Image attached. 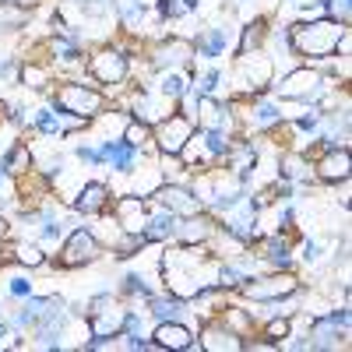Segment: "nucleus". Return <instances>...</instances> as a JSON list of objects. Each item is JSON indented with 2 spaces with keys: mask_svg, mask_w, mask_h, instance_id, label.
<instances>
[{
  "mask_svg": "<svg viewBox=\"0 0 352 352\" xmlns=\"http://www.w3.org/2000/svg\"><path fill=\"white\" fill-rule=\"evenodd\" d=\"M257 39H261V21L247 25V32H243V43H240V56H243V53H250V46H257Z\"/></svg>",
  "mask_w": 352,
  "mask_h": 352,
  "instance_id": "19",
  "label": "nucleus"
},
{
  "mask_svg": "<svg viewBox=\"0 0 352 352\" xmlns=\"http://www.w3.org/2000/svg\"><path fill=\"white\" fill-rule=\"evenodd\" d=\"M88 71H92V78L102 81V85H116V81L127 78V56L116 53V50H102V53L92 56Z\"/></svg>",
  "mask_w": 352,
  "mask_h": 352,
  "instance_id": "4",
  "label": "nucleus"
},
{
  "mask_svg": "<svg viewBox=\"0 0 352 352\" xmlns=\"http://www.w3.org/2000/svg\"><path fill=\"white\" fill-rule=\"evenodd\" d=\"M43 236H46V240H56V236H60V226H53V222H46V229H43Z\"/></svg>",
  "mask_w": 352,
  "mask_h": 352,
  "instance_id": "29",
  "label": "nucleus"
},
{
  "mask_svg": "<svg viewBox=\"0 0 352 352\" xmlns=\"http://www.w3.org/2000/svg\"><path fill=\"white\" fill-rule=\"evenodd\" d=\"M53 307V300H28L25 307H21V314H18V324L25 328V324H39L43 320V314Z\"/></svg>",
  "mask_w": 352,
  "mask_h": 352,
  "instance_id": "13",
  "label": "nucleus"
},
{
  "mask_svg": "<svg viewBox=\"0 0 352 352\" xmlns=\"http://www.w3.org/2000/svg\"><path fill=\"white\" fill-rule=\"evenodd\" d=\"M159 92L166 96V99H180L184 92H187V78L184 74H162V81H159Z\"/></svg>",
  "mask_w": 352,
  "mask_h": 352,
  "instance_id": "15",
  "label": "nucleus"
},
{
  "mask_svg": "<svg viewBox=\"0 0 352 352\" xmlns=\"http://www.w3.org/2000/svg\"><path fill=\"white\" fill-rule=\"evenodd\" d=\"M127 141L134 144V148H138V144H144V141H148V127H144V124H131L127 127Z\"/></svg>",
  "mask_w": 352,
  "mask_h": 352,
  "instance_id": "21",
  "label": "nucleus"
},
{
  "mask_svg": "<svg viewBox=\"0 0 352 352\" xmlns=\"http://www.w3.org/2000/svg\"><path fill=\"white\" fill-rule=\"evenodd\" d=\"M187 141H190V120L180 113H173L169 120L159 124V144H162V152L169 155H180L187 148Z\"/></svg>",
  "mask_w": 352,
  "mask_h": 352,
  "instance_id": "5",
  "label": "nucleus"
},
{
  "mask_svg": "<svg viewBox=\"0 0 352 352\" xmlns=\"http://www.w3.org/2000/svg\"><path fill=\"white\" fill-rule=\"evenodd\" d=\"M18 261H25L28 268H36V264H43V254L36 247H18Z\"/></svg>",
  "mask_w": 352,
  "mask_h": 352,
  "instance_id": "22",
  "label": "nucleus"
},
{
  "mask_svg": "<svg viewBox=\"0 0 352 352\" xmlns=\"http://www.w3.org/2000/svg\"><path fill=\"white\" fill-rule=\"evenodd\" d=\"M215 81H219V71H208V74L201 78V85H197V92H201V96H208L212 88H215Z\"/></svg>",
  "mask_w": 352,
  "mask_h": 352,
  "instance_id": "24",
  "label": "nucleus"
},
{
  "mask_svg": "<svg viewBox=\"0 0 352 352\" xmlns=\"http://www.w3.org/2000/svg\"><path fill=\"white\" fill-rule=\"evenodd\" d=\"M317 169H320V180H328V184L349 180V152H345V148H342V152H331Z\"/></svg>",
  "mask_w": 352,
  "mask_h": 352,
  "instance_id": "10",
  "label": "nucleus"
},
{
  "mask_svg": "<svg viewBox=\"0 0 352 352\" xmlns=\"http://www.w3.org/2000/svg\"><path fill=\"white\" fill-rule=\"evenodd\" d=\"M222 46H226V32H222V28H215L212 36L197 39V53H201V56H208V60H215V56L222 53Z\"/></svg>",
  "mask_w": 352,
  "mask_h": 352,
  "instance_id": "16",
  "label": "nucleus"
},
{
  "mask_svg": "<svg viewBox=\"0 0 352 352\" xmlns=\"http://www.w3.org/2000/svg\"><path fill=\"white\" fill-rule=\"evenodd\" d=\"M56 106L85 120V116H92L102 106V96L92 92V88H85V85H64L60 92H56Z\"/></svg>",
  "mask_w": 352,
  "mask_h": 352,
  "instance_id": "2",
  "label": "nucleus"
},
{
  "mask_svg": "<svg viewBox=\"0 0 352 352\" xmlns=\"http://www.w3.org/2000/svg\"><path fill=\"white\" fill-rule=\"evenodd\" d=\"M166 113H169V99H166V96L155 99V96L144 92V96L138 99V116H144V120H162Z\"/></svg>",
  "mask_w": 352,
  "mask_h": 352,
  "instance_id": "12",
  "label": "nucleus"
},
{
  "mask_svg": "<svg viewBox=\"0 0 352 352\" xmlns=\"http://www.w3.org/2000/svg\"><path fill=\"white\" fill-rule=\"evenodd\" d=\"M194 335L184 328V324H159V331H155V342L162 345V349H194V342H190Z\"/></svg>",
  "mask_w": 352,
  "mask_h": 352,
  "instance_id": "9",
  "label": "nucleus"
},
{
  "mask_svg": "<svg viewBox=\"0 0 352 352\" xmlns=\"http://www.w3.org/2000/svg\"><path fill=\"white\" fill-rule=\"evenodd\" d=\"M152 314L155 317H176V314H180V303H176V300H152Z\"/></svg>",
  "mask_w": 352,
  "mask_h": 352,
  "instance_id": "18",
  "label": "nucleus"
},
{
  "mask_svg": "<svg viewBox=\"0 0 352 352\" xmlns=\"http://www.w3.org/2000/svg\"><path fill=\"white\" fill-rule=\"evenodd\" d=\"M204 349H212V352H219V349H240V342L232 338L229 331H222V328H208L204 331V342H201Z\"/></svg>",
  "mask_w": 352,
  "mask_h": 352,
  "instance_id": "14",
  "label": "nucleus"
},
{
  "mask_svg": "<svg viewBox=\"0 0 352 352\" xmlns=\"http://www.w3.org/2000/svg\"><path fill=\"white\" fill-rule=\"evenodd\" d=\"M96 254H99V247H96V240H92V232L78 229L74 236L67 240L64 254H60V264H64V268H78V264H88Z\"/></svg>",
  "mask_w": 352,
  "mask_h": 352,
  "instance_id": "7",
  "label": "nucleus"
},
{
  "mask_svg": "<svg viewBox=\"0 0 352 352\" xmlns=\"http://www.w3.org/2000/svg\"><path fill=\"white\" fill-rule=\"evenodd\" d=\"M0 4H4V0H0Z\"/></svg>",
  "mask_w": 352,
  "mask_h": 352,
  "instance_id": "31",
  "label": "nucleus"
},
{
  "mask_svg": "<svg viewBox=\"0 0 352 352\" xmlns=\"http://www.w3.org/2000/svg\"><path fill=\"white\" fill-rule=\"evenodd\" d=\"M285 166H289L285 169L289 176H303V159H285Z\"/></svg>",
  "mask_w": 352,
  "mask_h": 352,
  "instance_id": "27",
  "label": "nucleus"
},
{
  "mask_svg": "<svg viewBox=\"0 0 352 352\" xmlns=\"http://www.w3.org/2000/svg\"><path fill=\"white\" fill-rule=\"evenodd\" d=\"M127 289H131V292H144V296H148V285H144L138 275H131V278H127Z\"/></svg>",
  "mask_w": 352,
  "mask_h": 352,
  "instance_id": "28",
  "label": "nucleus"
},
{
  "mask_svg": "<svg viewBox=\"0 0 352 352\" xmlns=\"http://www.w3.org/2000/svg\"><path fill=\"white\" fill-rule=\"evenodd\" d=\"M180 232H184L187 240H201V236H208V232H212V226L204 222V219H190V222H187Z\"/></svg>",
  "mask_w": 352,
  "mask_h": 352,
  "instance_id": "17",
  "label": "nucleus"
},
{
  "mask_svg": "<svg viewBox=\"0 0 352 352\" xmlns=\"http://www.w3.org/2000/svg\"><path fill=\"white\" fill-rule=\"evenodd\" d=\"M11 292H14V296H28V292H32V285H28L25 278H11Z\"/></svg>",
  "mask_w": 352,
  "mask_h": 352,
  "instance_id": "26",
  "label": "nucleus"
},
{
  "mask_svg": "<svg viewBox=\"0 0 352 352\" xmlns=\"http://www.w3.org/2000/svg\"><path fill=\"white\" fill-rule=\"evenodd\" d=\"M345 36V28L338 21H310V25H296L292 28V46L303 56H331L338 50V39Z\"/></svg>",
  "mask_w": 352,
  "mask_h": 352,
  "instance_id": "1",
  "label": "nucleus"
},
{
  "mask_svg": "<svg viewBox=\"0 0 352 352\" xmlns=\"http://www.w3.org/2000/svg\"><path fill=\"white\" fill-rule=\"evenodd\" d=\"M243 292H247L250 300H278V296H292V292H296V278H292V275L257 278V282H247Z\"/></svg>",
  "mask_w": 352,
  "mask_h": 352,
  "instance_id": "6",
  "label": "nucleus"
},
{
  "mask_svg": "<svg viewBox=\"0 0 352 352\" xmlns=\"http://www.w3.org/2000/svg\"><path fill=\"white\" fill-rule=\"evenodd\" d=\"M268 335H272V338H285V335H289V320H272Z\"/></svg>",
  "mask_w": 352,
  "mask_h": 352,
  "instance_id": "25",
  "label": "nucleus"
},
{
  "mask_svg": "<svg viewBox=\"0 0 352 352\" xmlns=\"http://www.w3.org/2000/svg\"><path fill=\"white\" fill-rule=\"evenodd\" d=\"M106 187L102 184H88L85 190H81V197L74 201L78 204V212H85V215H96V212H102V204H106Z\"/></svg>",
  "mask_w": 352,
  "mask_h": 352,
  "instance_id": "11",
  "label": "nucleus"
},
{
  "mask_svg": "<svg viewBox=\"0 0 352 352\" xmlns=\"http://www.w3.org/2000/svg\"><path fill=\"white\" fill-rule=\"evenodd\" d=\"M240 278H243L240 268H222V272H219V282H222V285H236Z\"/></svg>",
  "mask_w": 352,
  "mask_h": 352,
  "instance_id": "23",
  "label": "nucleus"
},
{
  "mask_svg": "<svg viewBox=\"0 0 352 352\" xmlns=\"http://www.w3.org/2000/svg\"><path fill=\"white\" fill-rule=\"evenodd\" d=\"M159 197L173 215H197V208H201V201L184 187H166V190H159Z\"/></svg>",
  "mask_w": 352,
  "mask_h": 352,
  "instance_id": "8",
  "label": "nucleus"
},
{
  "mask_svg": "<svg viewBox=\"0 0 352 352\" xmlns=\"http://www.w3.org/2000/svg\"><path fill=\"white\" fill-rule=\"evenodd\" d=\"M278 120V109L275 106H261L257 113H254V127H268V124H275Z\"/></svg>",
  "mask_w": 352,
  "mask_h": 352,
  "instance_id": "20",
  "label": "nucleus"
},
{
  "mask_svg": "<svg viewBox=\"0 0 352 352\" xmlns=\"http://www.w3.org/2000/svg\"><path fill=\"white\" fill-rule=\"evenodd\" d=\"M14 4H21V8H32V4H39V0H14Z\"/></svg>",
  "mask_w": 352,
  "mask_h": 352,
  "instance_id": "30",
  "label": "nucleus"
},
{
  "mask_svg": "<svg viewBox=\"0 0 352 352\" xmlns=\"http://www.w3.org/2000/svg\"><path fill=\"white\" fill-rule=\"evenodd\" d=\"M320 88H324L320 74H314L310 67H303V71H292L289 78H282V81L275 85V92H278L282 99H310V96L320 92Z\"/></svg>",
  "mask_w": 352,
  "mask_h": 352,
  "instance_id": "3",
  "label": "nucleus"
}]
</instances>
